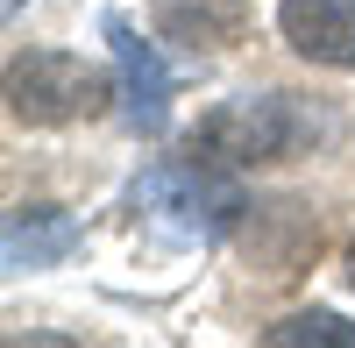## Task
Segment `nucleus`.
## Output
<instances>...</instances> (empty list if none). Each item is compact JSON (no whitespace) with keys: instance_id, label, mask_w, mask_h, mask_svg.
<instances>
[{"instance_id":"9","label":"nucleus","mask_w":355,"mask_h":348,"mask_svg":"<svg viewBox=\"0 0 355 348\" xmlns=\"http://www.w3.org/2000/svg\"><path fill=\"white\" fill-rule=\"evenodd\" d=\"M0 8H8V15H21V8H28V0H0Z\"/></svg>"},{"instance_id":"4","label":"nucleus","mask_w":355,"mask_h":348,"mask_svg":"<svg viewBox=\"0 0 355 348\" xmlns=\"http://www.w3.org/2000/svg\"><path fill=\"white\" fill-rule=\"evenodd\" d=\"M107 43H114V64H121V121L135 135H157L171 121V71L157 43H142V28L128 15H107Z\"/></svg>"},{"instance_id":"1","label":"nucleus","mask_w":355,"mask_h":348,"mask_svg":"<svg viewBox=\"0 0 355 348\" xmlns=\"http://www.w3.org/2000/svg\"><path fill=\"white\" fill-rule=\"evenodd\" d=\"M320 135H334V114L313 107L299 93H242L220 100L206 121L192 128V157H220V164H284L313 150Z\"/></svg>"},{"instance_id":"7","label":"nucleus","mask_w":355,"mask_h":348,"mask_svg":"<svg viewBox=\"0 0 355 348\" xmlns=\"http://www.w3.org/2000/svg\"><path fill=\"white\" fill-rule=\"evenodd\" d=\"M242 21H249V0H157V28L178 36V43H192V50L234 43Z\"/></svg>"},{"instance_id":"5","label":"nucleus","mask_w":355,"mask_h":348,"mask_svg":"<svg viewBox=\"0 0 355 348\" xmlns=\"http://www.w3.org/2000/svg\"><path fill=\"white\" fill-rule=\"evenodd\" d=\"M277 28H284V43L299 57L355 71V0H284Z\"/></svg>"},{"instance_id":"2","label":"nucleus","mask_w":355,"mask_h":348,"mask_svg":"<svg viewBox=\"0 0 355 348\" xmlns=\"http://www.w3.org/2000/svg\"><path fill=\"white\" fill-rule=\"evenodd\" d=\"M128 207L171 242H220L227 227L242 220V192H234V178H220L214 164L164 157V164H150L128 185Z\"/></svg>"},{"instance_id":"10","label":"nucleus","mask_w":355,"mask_h":348,"mask_svg":"<svg viewBox=\"0 0 355 348\" xmlns=\"http://www.w3.org/2000/svg\"><path fill=\"white\" fill-rule=\"evenodd\" d=\"M348 277H355V256H348Z\"/></svg>"},{"instance_id":"8","label":"nucleus","mask_w":355,"mask_h":348,"mask_svg":"<svg viewBox=\"0 0 355 348\" xmlns=\"http://www.w3.org/2000/svg\"><path fill=\"white\" fill-rule=\"evenodd\" d=\"M263 341H270V348H355V327L341 320V313H291V320L284 327H270V334H263Z\"/></svg>"},{"instance_id":"3","label":"nucleus","mask_w":355,"mask_h":348,"mask_svg":"<svg viewBox=\"0 0 355 348\" xmlns=\"http://www.w3.org/2000/svg\"><path fill=\"white\" fill-rule=\"evenodd\" d=\"M107 107V78L71 50H21L8 64V114L28 128H64Z\"/></svg>"},{"instance_id":"6","label":"nucleus","mask_w":355,"mask_h":348,"mask_svg":"<svg viewBox=\"0 0 355 348\" xmlns=\"http://www.w3.org/2000/svg\"><path fill=\"white\" fill-rule=\"evenodd\" d=\"M78 249V220L64 207H15L8 214V235H0V256L8 270H50Z\"/></svg>"}]
</instances>
